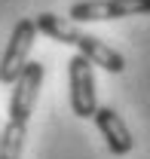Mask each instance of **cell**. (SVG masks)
<instances>
[{"label":"cell","instance_id":"obj_1","mask_svg":"<svg viewBox=\"0 0 150 159\" xmlns=\"http://www.w3.org/2000/svg\"><path fill=\"white\" fill-rule=\"evenodd\" d=\"M40 34H46L49 40H58V43H64V46H74L80 55H86V58L98 64V67H104L107 74H123L126 70V58L107 46L101 37H95V34H86L77 21L64 19V16H55V12H40L37 19H34Z\"/></svg>","mask_w":150,"mask_h":159},{"label":"cell","instance_id":"obj_2","mask_svg":"<svg viewBox=\"0 0 150 159\" xmlns=\"http://www.w3.org/2000/svg\"><path fill=\"white\" fill-rule=\"evenodd\" d=\"M129 16H150V0H80L68 9V19L83 21H113Z\"/></svg>","mask_w":150,"mask_h":159},{"label":"cell","instance_id":"obj_3","mask_svg":"<svg viewBox=\"0 0 150 159\" xmlns=\"http://www.w3.org/2000/svg\"><path fill=\"white\" fill-rule=\"evenodd\" d=\"M37 34L40 31H37V25H34V19H19L16 21L12 37H9L6 49H3V58H0V83H6V86L16 83V77H19L21 70H25V64H28V55L34 49Z\"/></svg>","mask_w":150,"mask_h":159},{"label":"cell","instance_id":"obj_4","mask_svg":"<svg viewBox=\"0 0 150 159\" xmlns=\"http://www.w3.org/2000/svg\"><path fill=\"white\" fill-rule=\"evenodd\" d=\"M68 80H71V110L80 119H89L98 107L95 98V64L86 55H74L68 61Z\"/></svg>","mask_w":150,"mask_h":159},{"label":"cell","instance_id":"obj_5","mask_svg":"<svg viewBox=\"0 0 150 159\" xmlns=\"http://www.w3.org/2000/svg\"><path fill=\"white\" fill-rule=\"evenodd\" d=\"M43 74L46 67L40 61H28L25 70H21L16 83H12V98H9V119L16 122H25L34 113V104H37V95H40V86H43Z\"/></svg>","mask_w":150,"mask_h":159},{"label":"cell","instance_id":"obj_6","mask_svg":"<svg viewBox=\"0 0 150 159\" xmlns=\"http://www.w3.org/2000/svg\"><path fill=\"white\" fill-rule=\"evenodd\" d=\"M95 125H98V132H101V138L107 141V150H110L113 156H126L132 153V147H135V138H132L129 125L123 122V116L113 110V107H95Z\"/></svg>","mask_w":150,"mask_h":159},{"label":"cell","instance_id":"obj_7","mask_svg":"<svg viewBox=\"0 0 150 159\" xmlns=\"http://www.w3.org/2000/svg\"><path fill=\"white\" fill-rule=\"evenodd\" d=\"M25 135H28V125H25V122L6 119V125H3V132H0V159H21Z\"/></svg>","mask_w":150,"mask_h":159}]
</instances>
